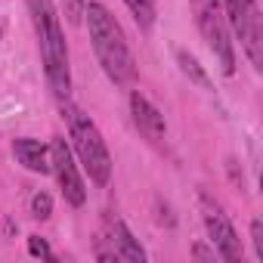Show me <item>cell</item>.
I'll return each mask as SVG.
<instances>
[{
  "label": "cell",
  "instance_id": "obj_7",
  "mask_svg": "<svg viewBox=\"0 0 263 263\" xmlns=\"http://www.w3.org/2000/svg\"><path fill=\"white\" fill-rule=\"evenodd\" d=\"M204 226H208V235H211V245L217 248V254H220L226 263H238V260H241V241H238L232 223H229L217 208H208V211H204Z\"/></svg>",
  "mask_w": 263,
  "mask_h": 263
},
{
  "label": "cell",
  "instance_id": "obj_1",
  "mask_svg": "<svg viewBox=\"0 0 263 263\" xmlns=\"http://www.w3.org/2000/svg\"><path fill=\"white\" fill-rule=\"evenodd\" d=\"M84 16L90 25V41L96 50V59L102 65V71L108 74V81H115L118 87L134 84L137 78V62L130 53L121 25L115 22V16L102 7V4H84Z\"/></svg>",
  "mask_w": 263,
  "mask_h": 263
},
{
  "label": "cell",
  "instance_id": "obj_11",
  "mask_svg": "<svg viewBox=\"0 0 263 263\" xmlns=\"http://www.w3.org/2000/svg\"><path fill=\"white\" fill-rule=\"evenodd\" d=\"M124 4H127L130 16L137 19L140 31H152V28H155V19H158V13H155V0H124Z\"/></svg>",
  "mask_w": 263,
  "mask_h": 263
},
{
  "label": "cell",
  "instance_id": "obj_2",
  "mask_svg": "<svg viewBox=\"0 0 263 263\" xmlns=\"http://www.w3.org/2000/svg\"><path fill=\"white\" fill-rule=\"evenodd\" d=\"M34 31H37V44H41V59H44V71L47 81L53 87V93L59 99H68L71 93V71H68V47H65V34L56 16L53 0H25Z\"/></svg>",
  "mask_w": 263,
  "mask_h": 263
},
{
  "label": "cell",
  "instance_id": "obj_14",
  "mask_svg": "<svg viewBox=\"0 0 263 263\" xmlns=\"http://www.w3.org/2000/svg\"><path fill=\"white\" fill-rule=\"evenodd\" d=\"M28 254L31 257H44V260H56V254L50 251L47 238H41V235H28Z\"/></svg>",
  "mask_w": 263,
  "mask_h": 263
},
{
  "label": "cell",
  "instance_id": "obj_17",
  "mask_svg": "<svg viewBox=\"0 0 263 263\" xmlns=\"http://www.w3.org/2000/svg\"><path fill=\"white\" fill-rule=\"evenodd\" d=\"M0 37H4V31H0Z\"/></svg>",
  "mask_w": 263,
  "mask_h": 263
},
{
  "label": "cell",
  "instance_id": "obj_3",
  "mask_svg": "<svg viewBox=\"0 0 263 263\" xmlns=\"http://www.w3.org/2000/svg\"><path fill=\"white\" fill-rule=\"evenodd\" d=\"M62 115H65V121H68V137H71V143H74V152H78L84 171L90 174V180H93L96 186H105V183L111 180V155H108V149H105V143H102V134L96 130V124L90 121V115H84V111H81L78 105H71L68 99H65V105H62Z\"/></svg>",
  "mask_w": 263,
  "mask_h": 263
},
{
  "label": "cell",
  "instance_id": "obj_10",
  "mask_svg": "<svg viewBox=\"0 0 263 263\" xmlns=\"http://www.w3.org/2000/svg\"><path fill=\"white\" fill-rule=\"evenodd\" d=\"M111 245L118 251V260H130V263H143L146 260L143 245L134 238V232L127 229L124 220H115V226H111Z\"/></svg>",
  "mask_w": 263,
  "mask_h": 263
},
{
  "label": "cell",
  "instance_id": "obj_6",
  "mask_svg": "<svg viewBox=\"0 0 263 263\" xmlns=\"http://www.w3.org/2000/svg\"><path fill=\"white\" fill-rule=\"evenodd\" d=\"M50 171H56L65 201H68L71 208H81V204L87 201V186H84V180H81V174H78V164H74V158H71L68 143L59 140V137L50 143Z\"/></svg>",
  "mask_w": 263,
  "mask_h": 263
},
{
  "label": "cell",
  "instance_id": "obj_13",
  "mask_svg": "<svg viewBox=\"0 0 263 263\" xmlns=\"http://www.w3.org/2000/svg\"><path fill=\"white\" fill-rule=\"evenodd\" d=\"M31 214H34L37 220H47V217L53 214V198H50L47 192H34V195H31Z\"/></svg>",
  "mask_w": 263,
  "mask_h": 263
},
{
  "label": "cell",
  "instance_id": "obj_16",
  "mask_svg": "<svg viewBox=\"0 0 263 263\" xmlns=\"http://www.w3.org/2000/svg\"><path fill=\"white\" fill-rule=\"evenodd\" d=\"M251 238H254V251H257V257L263 260V223H260V220H251Z\"/></svg>",
  "mask_w": 263,
  "mask_h": 263
},
{
  "label": "cell",
  "instance_id": "obj_15",
  "mask_svg": "<svg viewBox=\"0 0 263 263\" xmlns=\"http://www.w3.org/2000/svg\"><path fill=\"white\" fill-rule=\"evenodd\" d=\"M62 7H65L68 22H71V25H78V22H81V16H84V0H62Z\"/></svg>",
  "mask_w": 263,
  "mask_h": 263
},
{
  "label": "cell",
  "instance_id": "obj_8",
  "mask_svg": "<svg viewBox=\"0 0 263 263\" xmlns=\"http://www.w3.org/2000/svg\"><path fill=\"white\" fill-rule=\"evenodd\" d=\"M130 111H134V124L140 127V134L152 143H161L167 137V124H164V115L137 90V93H130Z\"/></svg>",
  "mask_w": 263,
  "mask_h": 263
},
{
  "label": "cell",
  "instance_id": "obj_9",
  "mask_svg": "<svg viewBox=\"0 0 263 263\" xmlns=\"http://www.w3.org/2000/svg\"><path fill=\"white\" fill-rule=\"evenodd\" d=\"M13 152H16L19 164L28 167L31 174H50V149H47L41 140H28V137H22V140L13 143Z\"/></svg>",
  "mask_w": 263,
  "mask_h": 263
},
{
  "label": "cell",
  "instance_id": "obj_5",
  "mask_svg": "<svg viewBox=\"0 0 263 263\" xmlns=\"http://www.w3.org/2000/svg\"><path fill=\"white\" fill-rule=\"evenodd\" d=\"M223 7H226L229 25L238 34V44L248 53L251 65L263 68V22L257 13V4L254 0H223Z\"/></svg>",
  "mask_w": 263,
  "mask_h": 263
},
{
  "label": "cell",
  "instance_id": "obj_4",
  "mask_svg": "<svg viewBox=\"0 0 263 263\" xmlns=\"http://www.w3.org/2000/svg\"><path fill=\"white\" fill-rule=\"evenodd\" d=\"M192 13H195V25L201 37L220 59L223 74H235V53H232V41L226 31V16H223L220 0H192Z\"/></svg>",
  "mask_w": 263,
  "mask_h": 263
},
{
  "label": "cell",
  "instance_id": "obj_12",
  "mask_svg": "<svg viewBox=\"0 0 263 263\" xmlns=\"http://www.w3.org/2000/svg\"><path fill=\"white\" fill-rule=\"evenodd\" d=\"M177 62H180V71L192 81V84H198L201 90H211V81H208V74H204V68L198 65V59L192 56V53H186V50H177Z\"/></svg>",
  "mask_w": 263,
  "mask_h": 263
}]
</instances>
